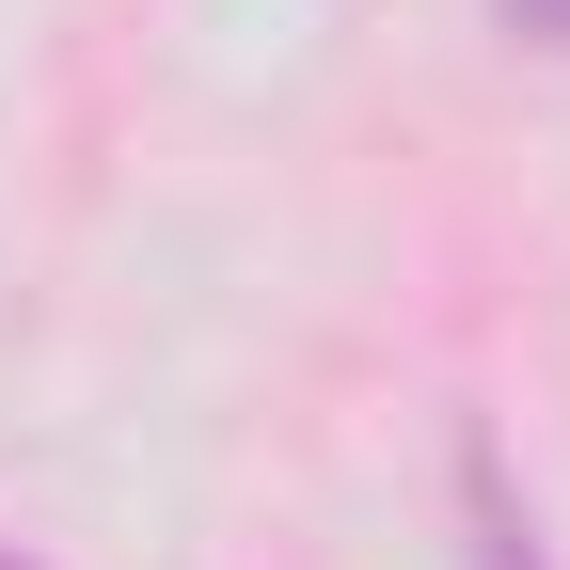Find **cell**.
Wrapping results in <instances>:
<instances>
[{
    "instance_id": "7a4b0ae2",
    "label": "cell",
    "mask_w": 570,
    "mask_h": 570,
    "mask_svg": "<svg viewBox=\"0 0 570 570\" xmlns=\"http://www.w3.org/2000/svg\"><path fill=\"white\" fill-rule=\"evenodd\" d=\"M508 32H539V48H570V0H508Z\"/></svg>"
},
{
    "instance_id": "3957f363",
    "label": "cell",
    "mask_w": 570,
    "mask_h": 570,
    "mask_svg": "<svg viewBox=\"0 0 570 570\" xmlns=\"http://www.w3.org/2000/svg\"><path fill=\"white\" fill-rule=\"evenodd\" d=\"M0 570H17V554H0Z\"/></svg>"
},
{
    "instance_id": "6da1fadb",
    "label": "cell",
    "mask_w": 570,
    "mask_h": 570,
    "mask_svg": "<svg viewBox=\"0 0 570 570\" xmlns=\"http://www.w3.org/2000/svg\"><path fill=\"white\" fill-rule=\"evenodd\" d=\"M460 523H475V570H539V523H523V491L491 444H460Z\"/></svg>"
}]
</instances>
